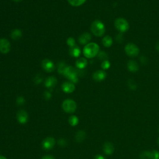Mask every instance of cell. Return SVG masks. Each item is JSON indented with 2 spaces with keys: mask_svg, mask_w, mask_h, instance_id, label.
Listing matches in <instances>:
<instances>
[{
  "mask_svg": "<svg viewBox=\"0 0 159 159\" xmlns=\"http://www.w3.org/2000/svg\"><path fill=\"white\" fill-rule=\"evenodd\" d=\"M111 66V64H110V62L106 60H104L103 62H102V64L101 65V67L102 68V69H103V70H108V69Z\"/></svg>",
  "mask_w": 159,
  "mask_h": 159,
  "instance_id": "25",
  "label": "cell"
},
{
  "mask_svg": "<svg viewBox=\"0 0 159 159\" xmlns=\"http://www.w3.org/2000/svg\"><path fill=\"white\" fill-rule=\"evenodd\" d=\"M41 159H55V157L51 155H45L43 156Z\"/></svg>",
  "mask_w": 159,
  "mask_h": 159,
  "instance_id": "34",
  "label": "cell"
},
{
  "mask_svg": "<svg viewBox=\"0 0 159 159\" xmlns=\"http://www.w3.org/2000/svg\"><path fill=\"white\" fill-rule=\"evenodd\" d=\"M94 159H106V158L104 156H103V155H100V154H98V155H96Z\"/></svg>",
  "mask_w": 159,
  "mask_h": 159,
  "instance_id": "37",
  "label": "cell"
},
{
  "mask_svg": "<svg viewBox=\"0 0 159 159\" xmlns=\"http://www.w3.org/2000/svg\"><path fill=\"white\" fill-rule=\"evenodd\" d=\"M62 74L69 80H70V81L72 82L73 84H77V83H78V78L77 72L72 67L66 66Z\"/></svg>",
  "mask_w": 159,
  "mask_h": 159,
  "instance_id": "3",
  "label": "cell"
},
{
  "mask_svg": "<svg viewBox=\"0 0 159 159\" xmlns=\"http://www.w3.org/2000/svg\"><path fill=\"white\" fill-rule=\"evenodd\" d=\"M140 60L141 62H142V64H146L147 63V58L146 57H144V56H142L140 59Z\"/></svg>",
  "mask_w": 159,
  "mask_h": 159,
  "instance_id": "36",
  "label": "cell"
},
{
  "mask_svg": "<svg viewBox=\"0 0 159 159\" xmlns=\"http://www.w3.org/2000/svg\"><path fill=\"white\" fill-rule=\"evenodd\" d=\"M152 159H159V152L157 150L152 151Z\"/></svg>",
  "mask_w": 159,
  "mask_h": 159,
  "instance_id": "31",
  "label": "cell"
},
{
  "mask_svg": "<svg viewBox=\"0 0 159 159\" xmlns=\"http://www.w3.org/2000/svg\"><path fill=\"white\" fill-rule=\"evenodd\" d=\"M70 54L71 56L73 57H78L81 54V50L80 49L79 47L75 46L74 47L70 48Z\"/></svg>",
  "mask_w": 159,
  "mask_h": 159,
  "instance_id": "22",
  "label": "cell"
},
{
  "mask_svg": "<svg viewBox=\"0 0 159 159\" xmlns=\"http://www.w3.org/2000/svg\"><path fill=\"white\" fill-rule=\"evenodd\" d=\"M114 24L116 29L121 33L126 32L129 29V24L127 21L122 18H117L114 21Z\"/></svg>",
  "mask_w": 159,
  "mask_h": 159,
  "instance_id": "4",
  "label": "cell"
},
{
  "mask_svg": "<svg viewBox=\"0 0 159 159\" xmlns=\"http://www.w3.org/2000/svg\"><path fill=\"white\" fill-rule=\"evenodd\" d=\"M55 140L53 137H48L44 139L42 142V147L44 150H50L52 149L55 145Z\"/></svg>",
  "mask_w": 159,
  "mask_h": 159,
  "instance_id": "7",
  "label": "cell"
},
{
  "mask_svg": "<svg viewBox=\"0 0 159 159\" xmlns=\"http://www.w3.org/2000/svg\"><path fill=\"white\" fill-rule=\"evenodd\" d=\"M16 119L18 122L21 124H26L29 119V115L26 111L19 110L16 114Z\"/></svg>",
  "mask_w": 159,
  "mask_h": 159,
  "instance_id": "8",
  "label": "cell"
},
{
  "mask_svg": "<svg viewBox=\"0 0 159 159\" xmlns=\"http://www.w3.org/2000/svg\"><path fill=\"white\" fill-rule=\"evenodd\" d=\"M22 35H23L22 31L19 29H16L11 32V37L12 39L16 40H19L21 37Z\"/></svg>",
  "mask_w": 159,
  "mask_h": 159,
  "instance_id": "21",
  "label": "cell"
},
{
  "mask_svg": "<svg viewBox=\"0 0 159 159\" xmlns=\"http://www.w3.org/2000/svg\"><path fill=\"white\" fill-rule=\"evenodd\" d=\"M92 39V36L90 35V34H89L88 32L84 33L83 34L79 37L78 41L80 44L81 45H86L89 44V41Z\"/></svg>",
  "mask_w": 159,
  "mask_h": 159,
  "instance_id": "14",
  "label": "cell"
},
{
  "mask_svg": "<svg viewBox=\"0 0 159 159\" xmlns=\"http://www.w3.org/2000/svg\"><path fill=\"white\" fill-rule=\"evenodd\" d=\"M126 53L129 57H137L139 53V49L136 44L133 43L127 44L124 48Z\"/></svg>",
  "mask_w": 159,
  "mask_h": 159,
  "instance_id": "6",
  "label": "cell"
},
{
  "mask_svg": "<svg viewBox=\"0 0 159 159\" xmlns=\"http://www.w3.org/2000/svg\"><path fill=\"white\" fill-rule=\"evenodd\" d=\"M86 133L84 130H80L77 131V133L75 134V141L78 143L82 142L84 141H85L86 138Z\"/></svg>",
  "mask_w": 159,
  "mask_h": 159,
  "instance_id": "17",
  "label": "cell"
},
{
  "mask_svg": "<svg viewBox=\"0 0 159 159\" xmlns=\"http://www.w3.org/2000/svg\"><path fill=\"white\" fill-rule=\"evenodd\" d=\"M75 65H76V67H77V68L82 70V69H84L88 65V62L86 59L85 58H80L78 59L77 62H76Z\"/></svg>",
  "mask_w": 159,
  "mask_h": 159,
  "instance_id": "18",
  "label": "cell"
},
{
  "mask_svg": "<svg viewBox=\"0 0 159 159\" xmlns=\"http://www.w3.org/2000/svg\"><path fill=\"white\" fill-rule=\"evenodd\" d=\"M141 159H152V152L144 151L140 154Z\"/></svg>",
  "mask_w": 159,
  "mask_h": 159,
  "instance_id": "24",
  "label": "cell"
},
{
  "mask_svg": "<svg viewBox=\"0 0 159 159\" xmlns=\"http://www.w3.org/2000/svg\"><path fill=\"white\" fill-rule=\"evenodd\" d=\"M156 49L159 52V42H158L156 44Z\"/></svg>",
  "mask_w": 159,
  "mask_h": 159,
  "instance_id": "38",
  "label": "cell"
},
{
  "mask_svg": "<svg viewBox=\"0 0 159 159\" xmlns=\"http://www.w3.org/2000/svg\"><path fill=\"white\" fill-rule=\"evenodd\" d=\"M57 80L55 77H49L47 78L45 81V86L46 88H51L54 87L57 84Z\"/></svg>",
  "mask_w": 159,
  "mask_h": 159,
  "instance_id": "16",
  "label": "cell"
},
{
  "mask_svg": "<svg viewBox=\"0 0 159 159\" xmlns=\"http://www.w3.org/2000/svg\"><path fill=\"white\" fill-rule=\"evenodd\" d=\"M58 144L59 146L62 147H64L67 146V141L64 138H60L58 141Z\"/></svg>",
  "mask_w": 159,
  "mask_h": 159,
  "instance_id": "29",
  "label": "cell"
},
{
  "mask_svg": "<svg viewBox=\"0 0 159 159\" xmlns=\"http://www.w3.org/2000/svg\"><path fill=\"white\" fill-rule=\"evenodd\" d=\"M62 89L64 93L70 94L75 91V86L72 82L65 81L62 85Z\"/></svg>",
  "mask_w": 159,
  "mask_h": 159,
  "instance_id": "11",
  "label": "cell"
},
{
  "mask_svg": "<svg viewBox=\"0 0 159 159\" xmlns=\"http://www.w3.org/2000/svg\"><path fill=\"white\" fill-rule=\"evenodd\" d=\"M100 52L99 45L94 42H90L86 44L83 50V53L87 59L95 57Z\"/></svg>",
  "mask_w": 159,
  "mask_h": 159,
  "instance_id": "1",
  "label": "cell"
},
{
  "mask_svg": "<svg viewBox=\"0 0 159 159\" xmlns=\"http://www.w3.org/2000/svg\"><path fill=\"white\" fill-rule=\"evenodd\" d=\"M11 49L10 41L6 39H0V52L3 53H8Z\"/></svg>",
  "mask_w": 159,
  "mask_h": 159,
  "instance_id": "9",
  "label": "cell"
},
{
  "mask_svg": "<svg viewBox=\"0 0 159 159\" xmlns=\"http://www.w3.org/2000/svg\"><path fill=\"white\" fill-rule=\"evenodd\" d=\"M113 40L112 37L109 36H106L102 39V44L105 47H110L113 45Z\"/></svg>",
  "mask_w": 159,
  "mask_h": 159,
  "instance_id": "19",
  "label": "cell"
},
{
  "mask_svg": "<svg viewBox=\"0 0 159 159\" xmlns=\"http://www.w3.org/2000/svg\"><path fill=\"white\" fill-rule=\"evenodd\" d=\"M106 77V73L103 70L96 71L93 75V78L95 81L100 82L104 80Z\"/></svg>",
  "mask_w": 159,
  "mask_h": 159,
  "instance_id": "12",
  "label": "cell"
},
{
  "mask_svg": "<svg viewBox=\"0 0 159 159\" xmlns=\"http://www.w3.org/2000/svg\"><path fill=\"white\" fill-rule=\"evenodd\" d=\"M68 122L72 127L77 126L79 123V118L75 115H72L68 119Z\"/></svg>",
  "mask_w": 159,
  "mask_h": 159,
  "instance_id": "20",
  "label": "cell"
},
{
  "mask_svg": "<svg viewBox=\"0 0 159 159\" xmlns=\"http://www.w3.org/2000/svg\"><path fill=\"white\" fill-rule=\"evenodd\" d=\"M127 84H128L129 88H130L131 89H133V90H135V89H136L137 85L134 80H128Z\"/></svg>",
  "mask_w": 159,
  "mask_h": 159,
  "instance_id": "26",
  "label": "cell"
},
{
  "mask_svg": "<svg viewBox=\"0 0 159 159\" xmlns=\"http://www.w3.org/2000/svg\"><path fill=\"white\" fill-rule=\"evenodd\" d=\"M25 102H26L25 99L24 97H23V96H19V97H18L16 99V103L19 106L23 105Z\"/></svg>",
  "mask_w": 159,
  "mask_h": 159,
  "instance_id": "28",
  "label": "cell"
},
{
  "mask_svg": "<svg viewBox=\"0 0 159 159\" xmlns=\"http://www.w3.org/2000/svg\"><path fill=\"white\" fill-rule=\"evenodd\" d=\"M62 109L64 111L68 114H73L77 109V105L76 102L71 99H67L62 103Z\"/></svg>",
  "mask_w": 159,
  "mask_h": 159,
  "instance_id": "5",
  "label": "cell"
},
{
  "mask_svg": "<svg viewBox=\"0 0 159 159\" xmlns=\"http://www.w3.org/2000/svg\"><path fill=\"white\" fill-rule=\"evenodd\" d=\"M116 41L118 43H122V42L123 41V36L122 35V34H117V36H116Z\"/></svg>",
  "mask_w": 159,
  "mask_h": 159,
  "instance_id": "32",
  "label": "cell"
},
{
  "mask_svg": "<svg viewBox=\"0 0 159 159\" xmlns=\"http://www.w3.org/2000/svg\"><path fill=\"white\" fill-rule=\"evenodd\" d=\"M12 1H15V2H20V1H23V0H12Z\"/></svg>",
  "mask_w": 159,
  "mask_h": 159,
  "instance_id": "40",
  "label": "cell"
},
{
  "mask_svg": "<svg viewBox=\"0 0 159 159\" xmlns=\"http://www.w3.org/2000/svg\"><path fill=\"white\" fill-rule=\"evenodd\" d=\"M86 0H68V3L73 6H80L84 4Z\"/></svg>",
  "mask_w": 159,
  "mask_h": 159,
  "instance_id": "23",
  "label": "cell"
},
{
  "mask_svg": "<svg viewBox=\"0 0 159 159\" xmlns=\"http://www.w3.org/2000/svg\"><path fill=\"white\" fill-rule=\"evenodd\" d=\"M67 44H68V46H70V48L74 47L75 46V40L74 38L73 37H68V39L67 40Z\"/></svg>",
  "mask_w": 159,
  "mask_h": 159,
  "instance_id": "27",
  "label": "cell"
},
{
  "mask_svg": "<svg viewBox=\"0 0 159 159\" xmlns=\"http://www.w3.org/2000/svg\"><path fill=\"white\" fill-rule=\"evenodd\" d=\"M42 78H40V77H36V79L34 80V81H35V83H36V84H40V83L42 82Z\"/></svg>",
  "mask_w": 159,
  "mask_h": 159,
  "instance_id": "35",
  "label": "cell"
},
{
  "mask_svg": "<svg viewBox=\"0 0 159 159\" xmlns=\"http://www.w3.org/2000/svg\"><path fill=\"white\" fill-rule=\"evenodd\" d=\"M0 159H8L6 157L3 156V155H0Z\"/></svg>",
  "mask_w": 159,
  "mask_h": 159,
  "instance_id": "39",
  "label": "cell"
},
{
  "mask_svg": "<svg viewBox=\"0 0 159 159\" xmlns=\"http://www.w3.org/2000/svg\"><path fill=\"white\" fill-rule=\"evenodd\" d=\"M98 57H99V59L101 60H106V59L108 57V55L105 53V52H101L98 53Z\"/></svg>",
  "mask_w": 159,
  "mask_h": 159,
  "instance_id": "30",
  "label": "cell"
},
{
  "mask_svg": "<svg viewBox=\"0 0 159 159\" xmlns=\"http://www.w3.org/2000/svg\"><path fill=\"white\" fill-rule=\"evenodd\" d=\"M114 151V147L112 143L107 142L103 145V152L108 155H112Z\"/></svg>",
  "mask_w": 159,
  "mask_h": 159,
  "instance_id": "15",
  "label": "cell"
},
{
  "mask_svg": "<svg viewBox=\"0 0 159 159\" xmlns=\"http://www.w3.org/2000/svg\"><path fill=\"white\" fill-rule=\"evenodd\" d=\"M158 146H159V138H158Z\"/></svg>",
  "mask_w": 159,
  "mask_h": 159,
  "instance_id": "41",
  "label": "cell"
},
{
  "mask_svg": "<svg viewBox=\"0 0 159 159\" xmlns=\"http://www.w3.org/2000/svg\"><path fill=\"white\" fill-rule=\"evenodd\" d=\"M44 96V98L48 100H50L51 98L52 94L49 92H45Z\"/></svg>",
  "mask_w": 159,
  "mask_h": 159,
  "instance_id": "33",
  "label": "cell"
},
{
  "mask_svg": "<svg viewBox=\"0 0 159 159\" xmlns=\"http://www.w3.org/2000/svg\"><path fill=\"white\" fill-rule=\"evenodd\" d=\"M127 70L131 73H136L139 70V66L134 60H129L127 64Z\"/></svg>",
  "mask_w": 159,
  "mask_h": 159,
  "instance_id": "13",
  "label": "cell"
},
{
  "mask_svg": "<svg viewBox=\"0 0 159 159\" xmlns=\"http://www.w3.org/2000/svg\"><path fill=\"white\" fill-rule=\"evenodd\" d=\"M91 31L96 37H101L105 33V26L101 21L95 20L91 25Z\"/></svg>",
  "mask_w": 159,
  "mask_h": 159,
  "instance_id": "2",
  "label": "cell"
},
{
  "mask_svg": "<svg viewBox=\"0 0 159 159\" xmlns=\"http://www.w3.org/2000/svg\"><path fill=\"white\" fill-rule=\"evenodd\" d=\"M42 67L45 71L49 73L53 72L55 69V65L53 62L49 59H44L42 62Z\"/></svg>",
  "mask_w": 159,
  "mask_h": 159,
  "instance_id": "10",
  "label": "cell"
}]
</instances>
